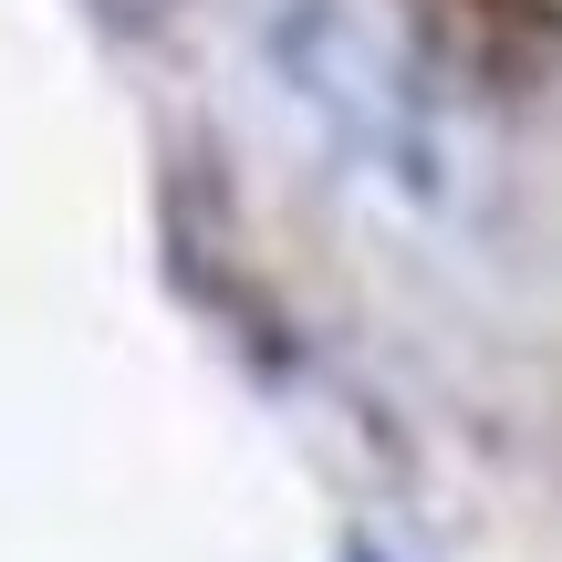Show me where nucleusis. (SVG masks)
<instances>
[{
  "label": "nucleus",
  "instance_id": "f257e3e1",
  "mask_svg": "<svg viewBox=\"0 0 562 562\" xmlns=\"http://www.w3.org/2000/svg\"><path fill=\"white\" fill-rule=\"evenodd\" d=\"M355 562H385V552H355Z\"/></svg>",
  "mask_w": 562,
  "mask_h": 562
}]
</instances>
